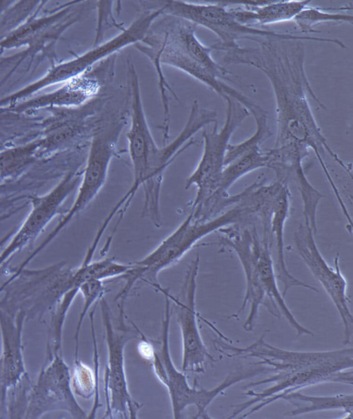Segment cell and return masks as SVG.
<instances>
[{
    "mask_svg": "<svg viewBox=\"0 0 353 419\" xmlns=\"http://www.w3.org/2000/svg\"><path fill=\"white\" fill-rule=\"evenodd\" d=\"M255 47H241L225 51L223 62L254 68L269 80L275 101L276 139L274 147L302 152H314L331 188L335 183L325 156L327 154L346 172V164L330 146L312 110L311 102L326 110L313 90L305 69L303 41L277 38L259 39Z\"/></svg>",
    "mask_w": 353,
    "mask_h": 419,
    "instance_id": "cell-1",
    "label": "cell"
},
{
    "mask_svg": "<svg viewBox=\"0 0 353 419\" xmlns=\"http://www.w3.org/2000/svg\"><path fill=\"white\" fill-rule=\"evenodd\" d=\"M255 219V208L248 201L241 198L230 208L203 221L192 219L190 213L159 244L143 258L131 264L130 270L121 278L125 285L116 299L124 301L129 292L139 282L157 290L161 287L158 280L159 273L176 264L201 240L220 229L241 225Z\"/></svg>",
    "mask_w": 353,
    "mask_h": 419,
    "instance_id": "cell-2",
    "label": "cell"
},
{
    "mask_svg": "<svg viewBox=\"0 0 353 419\" xmlns=\"http://www.w3.org/2000/svg\"><path fill=\"white\" fill-rule=\"evenodd\" d=\"M161 293L165 298L163 316L161 323L160 347L154 348L150 360L154 375L166 388L171 405L173 418H181L189 407L196 409L194 418H210L208 407L212 401L230 387L261 373V367L253 362L238 367L224 380L211 389L191 386L185 372L176 368L172 361L170 349V328L171 321V301L165 289Z\"/></svg>",
    "mask_w": 353,
    "mask_h": 419,
    "instance_id": "cell-3",
    "label": "cell"
},
{
    "mask_svg": "<svg viewBox=\"0 0 353 419\" xmlns=\"http://www.w3.org/2000/svg\"><path fill=\"white\" fill-rule=\"evenodd\" d=\"M74 272L75 268L63 261L39 269L10 271L4 282L0 309L12 316L22 311L26 320H41L52 311L69 290L79 287Z\"/></svg>",
    "mask_w": 353,
    "mask_h": 419,
    "instance_id": "cell-4",
    "label": "cell"
},
{
    "mask_svg": "<svg viewBox=\"0 0 353 419\" xmlns=\"http://www.w3.org/2000/svg\"><path fill=\"white\" fill-rule=\"evenodd\" d=\"M149 8H159L162 15L181 19L213 32L220 40L212 45L214 50L225 51L239 45L238 41L248 39L256 42L260 39L277 38L321 41L319 37L272 31L250 27L240 23L230 11L228 3L190 2L184 1H146Z\"/></svg>",
    "mask_w": 353,
    "mask_h": 419,
    "instance_id": "cell-5",
    "label": "cell"
},
{
    "mask_svg": "<svg viewBox=\"0 0 353 419\" xmlns=\"http://www.w3.org/2000/svg\"><path fill=\"white\" fill-rule=\"evenodd\" d=\"M126 116L120 114L112 121L106 122L92 137L74 199L70 208L62 214L55 227L30 252L32 258H35L43 251L93 201L103 187L111 162L118 154L117 143L127 121Z\"/></svg>",
    "mask_w": 353,
    "mask_h": 419,
    "instance_id": "cell-6",
    "label": "cell"
},
{
    "mask_svg": "<svg viewBox=\"0 0 353 419\" xmlns=\"http://www.w3.org/2000/svg\"><path fill=\"white\" fill-rule=\"evenodd\" d=\"M130 127L126 134L132 168V183L113 209L124 214L137 192L148 189L162 173L159 162L161 146L150 130L141 98L139 79L132 61L128 63Z\"/></svg>",
    "mask_w": 353,
    "mask_h": 419,
    "instance_id": "cell-7",
    "label": "cell"
},
{
    "mask_svg": "<svg viewBox=\"0 0 353 419\" xmlns=\"http://www.w3.org/2000/svg\"><path fill=\"white\" fill-rule=\"evenodd\" d=\"M160 9L144 10L119 33L75 56L55 64L41 79L14 92L17 100L26 99L43 88L64 83L81 76L92 70L98 63L110 58L123 48L141 42L148 34L152 23L161 16Z\"/></svg>",
    "mask_w": 353,
    "mask_h": 419,
    "instance_id": "cell-8",
    "label": "cell"
},
{
    "mask_svg": "<svg viewBox=\"0 0 353 419\" xmlns=\"http://www.w3.org/2000/svg\"><path fill=\"white\" fill-rule=\"evenodd\" d=\"M225 102V115L221 129L217 121L213 126L204 128L202 132L203 143L201 158L193 172L185 181V188H196L190 212H197L216 190L222 171L225 156L230 140L235 130L248 117V110L232 98L223 99Z\"/></svg>",
    "mask_w": 353,
    "mask_h": 419,
    "instance_id": "cell-9",
    "label": "cell"
},
{
    "mask_svg": "<svg viewBox=\"0 0 353 419\" xmlns=\"http://www.w3.org/2000/svg\"><path fill=\"white\" fill-rule=\"evenodd\" d=\"M264 379L251 382L243 387L245 395L250 399L236 405L228 418H234L239 414L245 418L266 406L281 399L293 391L319 384L338 382L352 386V369L345 371L332 367H315L283 369Z\"/></svg>",
    "mask_w": 353,
    "mask_h": 419,
    "instance_id": "cell-10",
    "label": "cell"
},
{
    "mask_svg": "<svg viewBox=\"0 0 353 419\" xmlns=\"http://www.w3.org/2000/svg\"><path fill=\"white\" fill-rule=\"evenodd\" d=\"M108 351L103 383L106 408L103 418H138L143 405L131 395L125 369L124 351L133 334L124 327L115 328L110 308L104 297L99 300Z\"/></svg>",
    "mask_w": 353,
    "mask_h": 419,
    "instance_id": "cell-11",
    "label": "cell"
},
{
    "mask_svg": "<svg viewBox=\"0 0 353 419\" xmlns=\"http://www.w3.org/2000/svg\"><path fill=\"white\" fill-rule=\"evenodd\" d=\"M83 167L68 171L46 193H36L30 196L27 216L0 251L1 274H4L10 259L15 254L33 243L53 219L63 214L64 203L79 186Z\"/></svg>",
    "mask_w": 353,
    "mask_h": 419,
    "instance_id": "cell-12",
    "label": "cell"
},
{
    "mask_svg": "<svg viewBox=\"0 0 353 419\" xmlns=\"http://www.w3.org/2000/svg\"><path fill=\"white\" fill-rule=\"evenodd\" d=\"M265 333L245 347H236L221 339L213 341L214 348L229 358H256L272 372L315 367L345 371L352 369V348L323 351H298L281 349L265 341Z\"/></svg>",
    "mask_w": 353,
    "mask_h": 419,
    "instance_id": "cell-13",
    "label": "cell"
},
{
    "mask_svg": "<svg viewBox=\"0 0 353 419\" xmlns=\"http://www.w3.org/2000/svg\"><path fill=\"white\" fill-rule=\"evenodd\" d=\"M57 411H65L77 419L87 418L88 415L76 398L71 372L62 355H56L43 363L29 391L24 418H40Z\"/></svg>",
    "mask_w": 353,
    "mask_h": 419,
    "instance_id": "cell-14",
    "label": "cell"
},
{
    "mask_svg": "<svg viewBox=\"0 0 353 419\" xmlns=\"http://www.w3.org/2000/svg\"><path fill=\"white\" fill-rule=\"evenodd\" d=\"M312 229L300 223L294 233V243L298 255L314 278L320 283L334 304L343 325V344L351 343L353 318L347 295V283L339 266V254L332 267L321 254Z\"/></svg>",
    "mask_w": 353,
    "mask_h": 419,
    "instance_id": "cell-15",
    "label": "cell"
},
{
    "mask_svg": "<svg viewBox=\"0 0 353 419\" xmlns=\"http://www.w3.org/2000/svg\"><path fill=\"white\" fill-rule=\"evenodd\" d=\"M290 192L288 183L276 180L265 184L263 188L259 218L263 232L269 233L275 245L274 271L278 283L282 285L281 294L285 298L289 289L295 286L319 290L294 277L288 270L285 262L284 229L290 212Z\"/></svg>",
    "mask_w": 353,
    "mask_h": 419,
    "instance_id": "cell-16",
    "label": "cell"
},
{
    "mask_svg": "<svg viewBox=\"0 0 353 419\" xmlns=\"http://www.w3.org/2000/svg\"><path fill=\"white\" fill-rule=\"evenodd\" d=\"M134 47L152 61L155 70L162 69V65L173 67L205 85L222 99L226 96L232 98L245 108L251 115L261 110V107L248 96L214 76L150 28L143 39L134 44Z\"/></svg>",
    "mask_w": 353,
    "mask_h": 419,
    "instance_id": "cell-17",
    "label": "cell"
},
{
    "mask_svg": "<svg viewBox=\"0 0 353 419\" xmlns=\"http://www.w3.org/2000/svg\"><path fill=\"white\" fill-rule=\"evenodd\" d=\"M199 263L198 253L187 269L182 299L174 297L166 289L168 298L175 305L174 313L181 336V371L185 374L203 373L206 362L214 360L202 339L197 320L196 292Z\"/></svg>",
    "mask_w": 353,
    "mask_h": 419,
    "instance_id": "cell-18",
    "label": "cell"
},
{
    "mask_svg": "<svg viewBox=\"0 0 353 419\" xmlns=\"http://www.w3.org/2000/svg\"><path fill=\"white\" fill-rule=\"evenodd\" d=\"M232 225L220 229L218 244L232 250L237 256L243 269L245 282V295L242 304L232 317H237L249 305L250 311L243 325L247 331H252L259 307H268L267 300L261 285L256 266V251L261 238L256 228L241 227Z\"/></svg>",
    "mask_w": 353,
    "mask_h": 419,
    "instance_id": "cell-19",
    "label": "cell"
},
{
    "mask_svg": "<svg viewBox=\"0 0 353 419\" xmlns=\"http://www.w3.org/2000/svg\"><path fill=\"white\" fill-rule=\"evenodd\" d=\"M165 16L159 21H154L151 29L218 79L245 86V83L236 80L232 72L212 58V46H207L199 39L196 25L181 19Z\"/></svg>",
    "mask_w": 353,
    "mask_h": 419,
    "instance_id": "cell-20",
    "label": "cell"
},
{
    "mask_svg": "<svg viewBox=\"0 0 353 419\" xmlns=\"http://www.w3.org/2000/svg\"><path fill=\"white\" fill-rule=\"evenodd\" d=\"M26 317L19 311L12 316L0 309V413H6L8 391L28 376L25 366L22 332Z\"/></svg>",
    "mask_w": 353,
    "mask_h": 419,
    "instance_id": "cell-21",
    "label": "cell"
},
{
    "mask_svg": "<svg viewBox=\"0 0 353 419\" xmlns=\"http://www.w3.org/2000/svg\"><path fill=\"white\" fill-rule=\"evenodd\" d=\"M102 68L63 83L57 90L29 101L17 103L9 107L24 114H34L38 110L54 108L73 109L87 104L100 92Z\"/></svg>",
    "mask_w": 353,
    "mask_h": 419,
    "instance_id": "cell-22",
    "label": "cell"
},
{
    "mask_svg": "<svg viewBox=\"0 0 353 419\" xmlns=\"http://www.w3.org/2000/svg\"><path fill=\"white\" fill-rule=\"evenodd\" d=\"M256 266L259 281L267 300V309L276 318H280L282 314L298 336H313L314 334L296 319L282 296L274 271L270 237L267 235H262L259 244Z\"/></svg>",
    "mask_w": 353,
    "mask_h": 419,
    "instance_id": "cell-23",
    "label": "cell"
},
{
    "mask_svg": "<svg viewBox=\"0 0 353 419\" xmlns=\"http://www.w3.org/2000/svg\"><path fill=\"white\" fill-rule=\"evenodd\" d=\"M311 1H249L228 3L237 21L243 25L261 28L263 26L293 21Z\"/></svg>",
    "mask_w": 353,
    "mask_h": 419,
    "instance_id": "cell-24",
    "label": "cell"
},
{
    "mask_svg": "<svg viewBox=\"0 0 353 419\" xmlns=\"http://www.w3.org/2000/svg\"><path fill=\"white\" fill-rule=\"evenodd\" d=\"M303 159L289 158L272 163L270 167L276 175V180L294 182L299 192L303 205L304 224L310 227L314 234L317 232L316 214L320 201L325 196L316 189L309 181L303 165Z\"/></svg>",
    "mask_w": 353,
    "mask_h": 419,
    "instance_id": "cell-25",
    "label": "cell"
},
{
    "mask_svg": "<svg viewBox=\"0 0 353 419\" xmlns=\"http://www.w3.org/2000/svg\"><path fill=\"white\" fill-rule=\"evenodd\" d=\"M38 135L0 150V183L17 181L38 165L47 162L41 156Z\"/></svg>",
    "mask_w": 353,
    "mask_h": 419,
    "instance_id": "cell-26",
    "label": "cell"
},
{
    "mask_svg": "<svg viewBox=\"0 0 353 419\" xmlns=\"http://www.w3.org/2000/svg\"><path fill=\"white\" fill-rule=\"evenodd\" d=\"M281 400L289 402L294 407L293 409L285 413L284 415L288 417L316 411L340 410L345 414V418H352L353 408L352 394L315 396L296 391L283 396Z\"/></svg>",
    "mask_w": 353,
    "mask_h": 419,
    "instance_id": "cell-27",
    "label": "cell"
},
{
    "mask_svg": "<svg viewBox=\"0 0 353 419\" xmlns=\"http://www.w3.org/2000/svg\"><path fill=\"white\" fill-rule=\"evenodd\" d=\"M352 6H345L335 8H323L308 5L294 18L296 26L305 34L316 33V25L325 23H345L352 24L353 16L348 12Z\"/></svg>",
    "mask_w": 353,
    "mask_h": 419,
    "instance_id": "cell-28",
    "label": "cell"
},
{
    "mask_svg": "<svg viewBox=\"0 0 353 419\" xmlns=\"http://www.w3.org/2000/svg\"><path fill=\"white\" fill-rule=\"evenodd\" d=\"M71 385L75 395L89 400L93 398L92 409L88 413L87 418H94L99 407V379H98L93 371L85 363L79 358L74 359L72 371L71 372Z\"/></svg>",
    "mask_w": 353,
    "mask_h": 419,
    "instance_id": "cell-29",
    "label": "cell"
},
{
    "mask_svg": "<svg viewBox=\"0 0 353 419\" xmlns=\"http://www.w3.org/2000/svg\"><path fill=\"white\" fill-rule=\"evenodd\" d=\"M57 177V172L50 166L37 165L17 181L0 183V197L21 193H37Z\"/></svg>",
    "mask_w": 353,
    "mask_h": 419,
    "instance_id": "cell-30",
    "label": "cell"
},
{
    "mask_svg": "<svg viewBox=\"0 0 353 419\" xmlns=\"http://www.w3.org/2000/svg\"><path fill=\"white\" fill-rule=\"evenodd\" d=\"M131 268V264L119 262L114 258H103L89 263H81L77 272L85 282L90 279L104 280L121 277Z\"/></svg>",
    "mask_w": 353,
    "mask_h": 419,
    "instance_id": "cell-31",
    "label": "cell"
},
{
    "mask_svg": "<svg viewBox=\"0 0 353 419\" xmlns=\"http://www.w3.org/2000/svg\"><path fill=\"white\" fill-rule=\"evenodd\" d=\"M79 292L83 296V303L74 334V359L79 358V336L85 316L92 305L99 302L103 297L105 294V288L103 284V281L97 279H90L83 282L80 285Z\"/></svg>",
    "mask_w": 353,
    "mask_h": 419,
    "instance_id": "cell-32",
    "label": "cell"
},
{
    "mask_svg": "<svg viewBox=\"0 0 353 419\" xmlns=\"http://www.w3.org/2000/svg\"><path fill=\"white\" fill-rule=\"evenodd\" d=\"M254 121L256 125L255 130L250 137L241 142L234 144L229 143L228 145L225 156V165L252 147L261 145L263 142L272 135V132L268 125L267 114L254 118Z\"/></svg>",
    "mask_w": 353,
    "mask_h": 419,
    "instance_id": "cell-33",
    "label": "cell"
},
{
    "mask_svg": "<svg viewBox=\"0 0 353 419\" xmlns=\"http://www.w3.org/2000/svg\"><path fill=\"white\" fill-rule=\"evenodd\" d=\"M112 2L108 1L96 2V8L98 11V19L96 37L93 45H96L103 41V37L107 30H108L113 27L122 30L125 28L123 26V23L117 22L114 19L112 12Z\"/></svg>",
    "mask_w": 353,
    "mask_h": 419,
    "instance_id": "cell-34",
    "label": "cell"
},
{
    "mask_svg": "<svg viewBox=\"0 0 353 419\" xmlns=\"http://www.w3.org/2000/svg\"><path fill=\"white\" fill-rule=\"evenodd\" d=\"M15 230L16 228H13L0 238V249H1L6 244V243L9 241V239L11 238V236L15 232Z\"/></svg>",
    "mask_w": 353,
    "mask_h": 419,
    "instance_id": "cell-35",
    "label": "cell"
},
{
    "mask_svg": "<svg viewBox=\"0 0 353 419\" xmlns=\"http://www.w3.org/2000/svg\"><path fill=\"white\" fill-rule=\"evenodd\" d=\"M7 219V216L4 213H0V223L6 221Z\"/></svg>",
    "mask_w": 353,
    "mask_h": 419,
    "instance_id": "cell-36",
    "label": "cell"
},
{
    "mask_svg": "<svg viewBox=\"0 0 353 419\" xmlns=\"http://www.w3.org/2000/svg\"><path fill=\"white\" fill-rule=\"evenodd\" d=\"M5 147H6V145H3V144H1V143H0V150H1V149L4 148Z\"/></svg>",
    "mask_w": 353,
    "mask_h": 419,
    "instance_id": "cell-37",
    "label": "cell"
}]
</instances>
